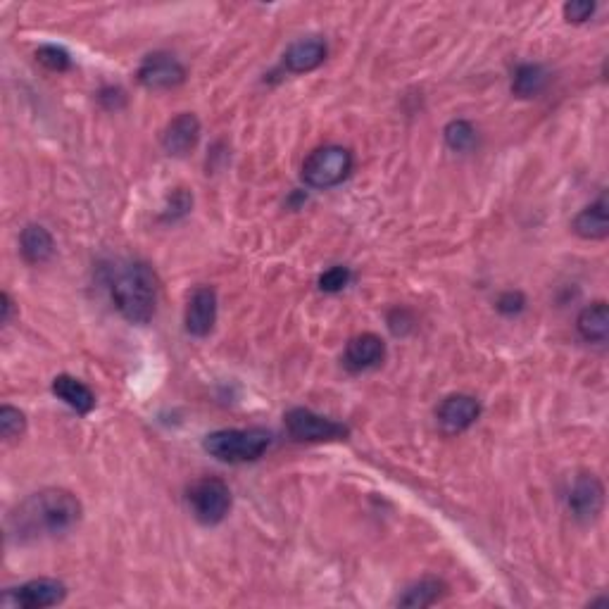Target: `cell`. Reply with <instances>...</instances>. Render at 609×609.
Masks as SVG:
<instances>
[{
  "label": "cell",
  "mask_w": 609,
  "mask_h": 609,
  "mask_svg": "<svg viewBox=\"0 0 609 609\" xmlns=\"http://www.w3.org/2000/svg\"><path fill=\"white\" fill-rule=\"evenodd\" d=\"M188 505L200 524L215 526L224 521L231 510V491L222 479L207 476L188 488Z\"/></svg>",
  "instance_id": "5"
},
{
  "label": "cell",
  "mask_w": 609,
  "mask_h": 609,
  "mask_svg": "<svg viewBox=\"0 0 609 609\" xmlns=\"http://www.w3.org/2000/svg\"><path fill=\"white\" fill-rule=\"evenodd\" d=\"M20 253L29 265H43L55 253V241L50 231L41 224L24 226L20 234Z\"/></svg>",
  "instance_id": "15"
},
{
  "label": "cell",
  "mask_w": 609,
  "mask_h": 609,
  "mask_svg": "<svg viewBox=\"0 0 609 609\" xmlns=\"http://www.w3.org/2000/svg\"><path fill=\"white\" fill-rule=\"evenodd\" d=\"M445 595V583L438 579H422L419 583H414L395 600V605L400 607H431L436 605Z\"/></svg>",
  "instance_id": "19"
},
{
  "label": "cell",
  "mask_w": 609,
  "mask_h": 609,
  "mask_svg": "<svg viewBox=\"0 0 609 609\" xmlns=\"http://www.w3.org/2000/svg\"><path fill=\"white\" fill-rule=\"evenodd\" d=\"M288 436L303 443H326V441H341L348 436V426L334 422V419L322 417V414L305 410V407H295L288 410L284 417Z\"/></svg>",
  "instance_id": "6"
},
{
  "label": "cell",
  "mask_w": 609,
  "mask_h": 609,
  "mask_svg": "<svg viewBox=\"0 0 609 609\" xmlns=\"http://www.w3.org/2000/svg\"><path fill=\"white\" fill-rule=\"evenodd\" d=\"M386 357V343L384 338L376 334H360L350 338L345 345L343 364L350 372H367V369L379 367Z\"/></svg>",
  "instance_id": "13"
},
{
  "label": "cell",
  "mask_w": 609,
  "mask_h": 609,
  "mask_svg": "<svg viewBox=\"0 0 609 609\" xmlns=\"http://www.w3.org/2000/svg\"><path fill=\"white\" fill-rule=\"evenodd\" d=\"M481 414L479 400L472 398V395H448L436 410V419L441 424L443 431L448 433H462L472 426Z\"/></svg>",
  "instance_id": "11"
},
{
  "label": "cell",
  "mask_w": 609,
  "mask_h": 609,
  "mask_svg": "<svg viewBox=\"0 0 609 609\" xmlns=\"http://www.w3.org/2000/svg\"><path fill=\"white\" fill-rule=\"evenodd\" d=\"M272 436L265 429H222L205 438V450L219 462L246 464L265 455Z\"/></svg>",
  "instance_id": "3"
},
{
  "label": "cell",
  "mask_w": 609,
  "mask_h": 609,
  "mask_svg": "<svg viewBox=\"0 0 609 609\" xmlns=\"http://www.w3.org/2000/svg\"><path fill=\"white\" fill-rule=\"evenodd\" d=\"M186 69L169 53H150L138 67V81L150 91H167L184 84Z\"/></svg>",
  "instance_id": "8"
},
{
  "label": "cell",
  "mask_w": 609,
  "mask_h": 609,
  "mask_svg": "<svg viewBox=\"0 0 609 609\" xmlns=\"http://www.w3.org/2000/svg\"><path fill=\"white\" fill-rule=\"evenodd\" d=\"M200 141V119L193 112H181L162 131V148L174 158H186Z\"/></svg>",
  "instance_id": "12"
},
{
  "label": "cell",
  "mask_w": 609,
  "mask_h": 609,
  "mask_svg": "<svg viewBox=\"0 0 609 609\" xmlns=\"http://www.w3.org/2000/svg\"><path fill=\"white\" fill-rule=\"evenodd\" d=\"M24 431H27V417H24V412L10 405L0 407V436H3L5 441H15Z\"/></svg>",
  "instance_id": "22"
},
{
  "label": "cell",
  "mask_w": 609,
  "mask_h": 609,
  "mask_svg": "<svg viewBox=\"0 0 609 609\" xmlns=\"http://www.w3.org/2000/svg\"><path fill=\"white\" fill-rule=\"evenodd\" d=\"M110 295L127 322L148 324L158 307V276L146 262H127L112 274Z\"/></svg>",
  "instance_id": "2"
},
{
  "label": "cell",
  "mask_w": 609,
  "mask_h": 609,
  "mask_svg": "<svg viewBox=\"0 0 609 609\" xmlns=\"http://www.w3.org/2000/svg\"><path fill=\"white\" fill-rule=\"evenodd\" d=\"M593 12H595V3H588V0H574V3L564 5V17H567V22L574 24L588 22L590 17H593Z\"/></svg>",
  "instance_id": "25"
},
{
  "label": "cell",
  "mask_w": 609,
  "mask_h": 609,
  "mask_svg": "<svg viewBox=\"0 0 609 609\" xmlns=\"http://www.w3.org/2000/svg\"><path fill=\"white\" fill-rule=\"evenodd\" d=\"M0 307H3V324H8L10 322V315H12V300H10V295L8 293H3L0 295Z\"/></svg>",
  "instance_id": "27"
},
{
  "label": "cell",
  "mask_w": 609,
  "mask_h": 609,
  "mask_svg": "<svg viewBox=\"0 0 609 609\" xmlns=\"http://www.w3.org/2000/svg\"><path fill=\"white\" fill-rule=\"evenodd\" d=\"M574 231L588 241H602L609 234V219H607V196H600L593 205L581 210L574 219Z\"/></svg>",
  "instance_id": "17"
},
{
  "label": "cell",
  "mask_w": 609,
  "mask_h": 609,
  "mask_svg": "<svg viewBox=\"0 0 609 609\" xmlns=\"http://www.w3.org/2000/svg\"><path fill=\"white\" fill-rule=\"evenodd\" d=\"M53 393L77 414H89L96 407V395H93L91 388L69 374L55 376Z\"/></svg>",
  "instance_id": "16"
},
{
  "label": "cell",
  "mask_w": 609,
  "mask_h": 609,
  "mask_svg": "<svg viewBox=\"0 0 609 609\" xmlns=\"http://www.w3.org/2000/svg\"><path fill=\"white\" fill-rule=\"evenodd\" d=\"M67 588L58 579H34L3 595V605L20 609H46L65 602Z\"/></svg>",
  "instance_id": "7"
},
{
  "label": "cell",
  "mask_w": 609,
  "mask_h": 609,
  "mask_svg": "<svg viewBox=\"0 0 609 609\" xmlns=\"http://www.w3.org/2000/svg\"><path fill=\"white\" fill-rule=\"evenodd\" d=\"M217 322V291L210 286H200L188 298L184 324L186 331L196 338H205L215 329Z\"/></svg>",
  "instance_id": "10"
},
{
  "label": "cell",
  "mask_w": 609,
  "mask_h": 609,
  "mask_svg": "<svg viewBox=\"0 0 609 609\" xmlns=\"http://www.w3.org/2000/svg\"><path fill=\"white\" fill-rule=\"evenodd\" d=\"M326 53H329V48H326L324 39H319V36H307V39H300L288 46L284 53V65L288 72L305 74L322 65L326 60Z\"/></svg>",
  "instance_id": "14"
},
{
  "label": "cell",
  "mask_w": 609,
  "mask_h": 609,
  "mask_svg": "<svg viewBox=\"0 0 609 609\" xmlns=\"http://www.w3.org/2000/svg\"><path fill=\"white\" fill-rule=\"evenodd\" d=\"M81 521V502L65 488H46L20 502L8 519L10 538L17 543L46 541L72 531Z\"/></svg>",
  "instance_id": "1"
},
{
  "label": "cell",
  "mask_w": 609,
  "mask_h": 609,
  "mask_svg": "<svg viewBox=\"0 0 609 609\" xmlns=\"http://www.w3.org/2000/svg\"><path fill=\"white\" fill-rule=\"evenodd\" d=\"M526 307V298L519 291H507L498 298V310L502 315H519Z\"/></svg>",
  "instance_id": "26"
},
{
  "label": "cell",
  "mask_w": 609,
  "mask_h": 609,
  "mask_svg": "<svg viewBox=\"0 0 609 609\" xmlns=\"http://www.w3.org/2000/svg\"><path fill=\"white\" fill-rule=\"evenodd\" d=\"M445 143L455 150V153H467L476 143V129L467 119H455L445 127Z\"/></svg>",
  "instance_id": "21"
},
{
  "label": "cell",
  "mask_w": 609,
  "mask_h": 609,
  "mask_svg": "<svg viewBox=\"0 0 609 609\" xmlns=\"http://www.w3.org/2000/svg\"><path fill=\"white\" fill-rule=\"evenodd\" d=\"M353 172V153L343 146H324L312 150L303 162V181L310 188H334Z\"/></svg>",
  "instance_id": "4"
},
{
  "label": "cell",
  "mask_w": 609,
  "mask_h": 609,
  "mask_svg": "<svg viewBox=\"0 0 609 609\" xmlns=\"http://www.w3.org/2000/svg\"><path fill=\"white\" fill-rule=\"evenodd\" d=\"M548 86V72L541 65H521L514 72L512 91L519 98H536Z\"/></svg>",
  "instance_id": "20"
},
{
  "label": "cell",
  "mask_w": 609,
  "mask_h": 609,
  "mask_svg": "<svg viewBox=\"0 0 609 609\" xmlns=\"http://www.w3.org/2000/svg\"><path fill=\"white\" fill-rule=\"evenodd\" d=\"M350 279H353V274H350L348 267H331L329 272L319 276V291L341 293L350 284Z\"/></svg>",
  "instance_id": "24"
},
{
  "label": "cell",
  "mask_w": 609,
  "mask_h": 609,
  "mask_svg": "<svg viewBox=\"0 0 609 609\" xmlns=\"http://www.w3.org/2000/svg\"><path fill=\"white\" fill-rule=\"evenodd\" d=\"M576 329L586 338L588 343H607L609 336V312L605 300L583 307L579 319H576Z\"/></svg>",
  "instance_id": "18"
},
{
  "label": "cell",
  "mask_w": 609,
  "mask_h": 609,
  "mask_svg": "<svg viewBox=\"0 0 609 609\" xmlns=\"http://www.w3.org/2000/svg\"><path fill=\"white\" fill-rule=\"evenodd\" d=\"M605 505V486L595 474H579L571 483L569 510L579 521H593L600 517Z\"/></svg>",
  "instance_id": "9"
},
{
  "label": "cell",
  "mask_w": 609,
  "mask_h": 609,
  "mask_svg": "<svg viewBox=\"0 0 609 609\" xmlns=\"http://www.w3.org/2000/svg\"><path fill=\"white\" fill-rule=\"evenodd\" d=\"M36 60L41 62L43 67H48L50 72H67L72 67V58L65 48L58 46H41L36 50Z\"/></svg>",
  "instance_id": "23"
}]
</instances>
